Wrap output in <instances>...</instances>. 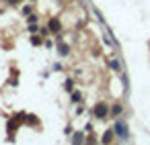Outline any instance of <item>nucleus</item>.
I'll list each match as a JSON object with an SVG mask.
<instances>
[{
	"mask_svg": "<svg viewBox=\"0 0 150 145\" xmlns=\"http://www.w3.org/2000/svg\"><path fill=\"white\" fill-rule=\"evenodd\" d=\"M115 131H117V135H119L121 139H127V127H125L123 121H117V123H115Z\"/></svg>",
	"mask_w": 150,
	"mask_h": 145,
	"instance_id": "nucleus-1",
	"label": "nucleus"
}]
</instances>
